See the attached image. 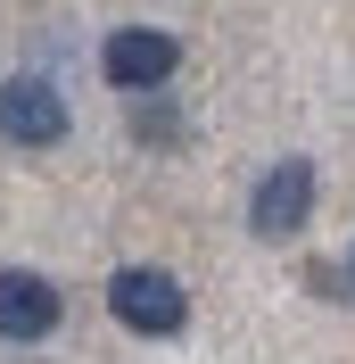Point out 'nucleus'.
<instances>
[{"instance_id": "nucleus-4", "label": "nucleus", "mask_w": 355, "mask_h": 364, "mask_svg": "<svg viewBox=\"0 0 355 364\" xmlns=\"http://www.w3.org/2000/svg\"><path fill=\"white\" fill-rule=\"evenodd\" d=\"M306 215H314V166L306 158L265 166L256 199H248V232L256 240H289V232H306Z\"/></svg>"}, {"instance_id": "nucleus-3", "label": "nucleus", "mask_w": 355, "mask_h": 364, "mask_svg": "<svg viewBox=\"0 0 355 364\" xmlns=\"http://www.w3.org/2000/svg\"><path fill=\"white\" fill-rule=\"evenodd\" d=\"M0 141H17V149H58V141H67V100H58V83L9 75V83H0Z\"/></svg>"}, {"instance_id": "nucleus-2", "label": "nucleus", "mask_w": 355, "mask_h": 364, "mask_svg": "<svg viewBox=\"0 0 355 364\" xmlns=\"http://www.w3.org/2000/svg\"><path fill=\"white\" fill-rule=\"evenodd\" d=\"M174 67H182V42L157 33V25H116L99 42V75L116 91H157V83H174Z\"/></svg>"}, {"instance_id": "nucleus-1", "label": "nucleus", "mask_w": 355, "mask_h": 364, "mask_svg": "<svg viewBox=\"0 0 355 364\" xmlns=\"http://www.w3.org/2000/svg\"><path fill=\"white\" fill-rule=\"evenodd\" d=\"M108 315L141 340H174L190 323V290H182L165 265H116L108 273Z\"/></svg>"}, {"instance_id": "nucleus-6", "label": "nucleus", "mask_w": 355, "mask_h": 364, "mask_svg": "<svg viewBox=\"0 0 355 364\" xmlns=\"http://www.w3.org/2000/svg\"><path fill=\"white\" fill-rule=\"evenodd\" d=\"M347 273H355V249H347Z\"/></svg>"}, {"instance_id": "nucleus-5", "label": "nucleus", "mask_w": 355, "mask_h": 364, "mask_svg": "<svg viewBox=\"0 0 355 364\" xmlns=\"http://www.w3.org/2000/svg\"><path fill=\"white\" fill-rule=\"evenodd\" d=\"M58 315H67V298H58V282H50V273H25V265L0 273V340L33 348V340H50V331H58Z\"/></svg>"}]
</instances>
